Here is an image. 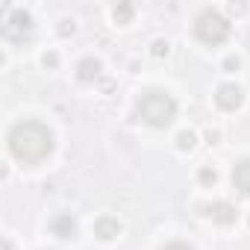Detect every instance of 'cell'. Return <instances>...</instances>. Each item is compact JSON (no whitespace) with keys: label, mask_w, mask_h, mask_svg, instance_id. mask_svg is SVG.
I'll list each match as a JSON object with an SVG mask.
<instances>
[{"label":"cell","mask_w":250,"mask_h":250,"mask_svg":"<svg viewBox=\"0 0 250 250\" xmlns=\"http://www.w3.org/2000/svg\"><path fill=\"white\" fill-rule=\"evenodd\" d=\"M227 12H229V15H241V12H247V6H244V3H229Z\"/></svg>","instance_id":"d6986e66"},{"label":"cell","mask_w":250,"mask_h":250,"mask_svg":"<svg viewBox=\"0 0 250 250\" xmlns=\"http://www.w3.org/2000/svg\"><path fill=\"white\" fill-rule=\"evenodd\" d=\"M6 145H9V153L24 168H36V165H42V162L50 159V153L56 147V139H53L47 124L27 118V121H18V124L9 127Z\"/></svg>","instance_id":"6da1fadb"},{"label":"cell","mask_w":250,"mask_h":250,"mask_svg":"<svg viewBox=\"0 0 250 250\" xmlns=\"http://www.w3.org/2000/svg\"><path fill=\"white\" fill-rule=\"evenodd\" d=\"M206 215H209L212 224H218V227H232V224L238 221V209H235L229 200H215V203H209V206H206Z\"/></svg>","instance_id":"8992f818"},{"label":"cell","mask_w":250,"mask_h":250,"mask_svg":"<svg viewBox=\"0 0 250 250\" xmlns=\"http://www.w3.org/2000/svg\"><path fill=\"white\" fill-rule=\"evenodd\" d=\"M162 250H194L191 244H186V241H171V244H165Z\"/></svg>","instance_id":"ac0fdd59"},{"label":"cell","mask_w":250,"mask_h":250,"mask_svg":"<svg viewBox=\"0 0 250 250\" xmlns=\"http://www.w3.org/2000/svg\"><path fill=\"white\" fill-rule=\"evenodd\" d=\"M33 15L27 12V9H9L6 12V18H3V36L9 39V42H24V39H30V33H33Z\"/></svg>","instance_id":"277c9868"},{"label":"cell","mask_w":250,"mask_h":250,"mask_svg":"<svg viewBox=\"0 0 250 250\" xmlns=\"http://www.w3.org/2000/svg\"><path fill=\"white\" fill-rule=\"evenodd\" d=\"M42 62H44V68H56V65H59V56L50 50V53H44V56H42Z\"/></svg>","instance_id":"e0dca14e"},{"label":"cell","mask_w":250,"mask_h":250,"mask_svg":"<svg viewBox=\"0 0 250 250\" xmlns=\"http://www.w3.org/2000/svg\"><path fill=\"white\" fill-rule=\"evenodd\" d=\"M238 68H241V56H227V59H224V71H227V74H235Z\"/></svg>","instance_id":"2e32d148"},{"label":"cell","mask_w":250,"mask_h":250,"mask_svg":"<svg viewBox=\"0 0 250 250\" xmlns=\"http://www.w3.org/2000/svg\"><path fill=\"white\" fill-rule=\"evenodd\" d=\"M91 229H94V235H97L100 241H115V238L121 235V221L112 218V215H100V218H94Z\"/></svg>","instance_id":"52a82bcc"},{"label":"cell","mask_w":250,"mask_h":250,"mask_svg":"<svg viewBox=\"0 0 250 250\" xmlns=\"http://www.w3.org/2000/svg\"><path fill=\"white\" fill-rule=\"evenodd\" d=\"M232 188L244 197H250V159H238L232 165Z\"/></svg>","instance_id":"30bf717a"},{"label":"cell","mask_w":250,"mask_h":250,"mask_svg":"<svg viewBox=\"0 0 250 250\" xmlns=\"http://www.w3.org/2000/svg\"><path fill=\"white\" fill-rule=\"evenodd\" d=\"M3 250H15V244H12V241L6 238V241H3Z\"/></svg>","instance_id":"44dd1931"},{"label":"cell","mask_w":250,"mask_h":250,"mask_svg":"<svg viewBox=\"0 0 250 250\" xmlns=\"http://www.w3.org/2000/svg\"><path fill=\"white\" fill-rule=\"evenodd\" d=\"M136 118L142 124H147V127H153V130L171 127L174 118H177V100H174V94H168L162 88L142 91L139 100H136Z\"/></svg>","instance_id":"7a4b0ae2"},{"label":"cell","mask_w":250,"mask_h":250,"mask_svg":"<svg viewBox=\"0 0 250 250\" xmlns=\"http://www.w3.org/2000/svg\"><path fill=\"white\" fill-rule=\"evenodd\" d=\"M241 103H244V88L238 83H221L215 88V106L221 112H235L241 109Z\"/></svg>","instance_id":"5b68a950"},{"label":"cell","mask_w":250,"mask_h":250,"mask_svg":"<svg viewBox=\"0 0 250 250\" xmlns=\"http://www.w3.org/2000/svg\"><path fill=\"white\" fill-rule=\"evenodd\" d=\"M194 39L200 42V44H206V47H218V44H224L227 39H229V33H232V24H229V18L224 15V12H218V9H203L197 18H194Z\"/></svg>","instance_id":"3957f363"},{"label":"cell","mask_w":250,"mask_h":250,"mask_svg":"<svg viewBox=\"0 0 250 250\" xmlns=\"http://www.w3.org/2000/svg\"><path fill=\"white\" fill-rule=\"evenodd\" d=\"M206 142H209V145H218V142H221V133H218V130H206Z\"/></svg>","instance_id":"ffe728a7"},{"label":"cell","mask_w":250,"mask_h":250,"mask_svg":"<svg viewBox=\"0 0 250 250\" xmlns=\"http://www.w3.org/2000/svg\"><path fill=\"white\" fill-rule=\"evenodd\" d=\"M197 180H200V186H206V188H212V186L218 183V171H215L212 165H203V168L197 171Z\"/></svg>","instance_id":"4fadbf2b"},{"label":"cell","mask_w":250,"mask_h":250,"mask_svg":"<svg viewBox=\"0 0 250 250\" xmlns=\"http://www.w3.org/2000/svg\"><path fill=\"white\" fill-rule=\"evenodd\" d=\"M133 15H136V6H133V3H118V6L112 9V21H115L118 27L130 24V21H133Z\"/></svg>","instance_id":"8fae6325"},{"label":"cell","mask_w":250,"mask_h":250,"mask_svg":"<svg viewBox=\"0 0 250 250\" xmlns=\"http://www.w3.org/2000/svg\"><path fill=\"white\" fill-rule=\"evenodd\" d=\"M103 77V62L97 56H85L77 62V80L80 83H97Z\"/></svg>","instance_id":"ba28073f"},{"label":"cell","mask_w":250,"mask_h":250,"mask_svg":"<svg viewBox=\"0 0 250 250\" xmlns=\"http://www.w3.org/2000/svg\"><path fill=\"white\" fill-rule=\"evenodd\" d=\"M56 33H59L62 39L74 36V33H77V21H74V18H62V21H59V27H56Z\"/></svg>","instance_id":"9a60e30c"},{"label":"cell","mask_w":250,"mask_h":250,"mask_svg":"<svg viewBox=\"0 0 250 250\" xmlns=\"http://www.w3.org/2000/svg\"><path fill=\"white\" fill-rule=\"evenodd\" d=\"M197 147V136L191 133V130H183V133H177V150H194Z\"/></svg>","instance_id":"7c38bea8"},{"label":"cell","mask_w":250,"mask_h":250,"mask_svg":"<svg viewBox=\"0 0 250 250\" xmlns=\"http://www.w3.org/2000/svg\"><path fill=\"white\" fill-rule=\"evenodd\" d=\"M50 232H53L56 238H62V241L74 238V235H77V218H74L71 212H62V215H56V218L50 221Z\"/></svg>","instance_id":"9c48e42d"},{"label":"cell","mask_w":250,"mask_h":250,"mask_svg":"<svg viewBox=\"0 0 250 250\" xmlns=\"http://www.w3.org/2000/svg\"><path fill=\"white\" fill-rule=\"evenodd\" d=\"M168 53H171V44H168V39H153V42H150V56L162 59V56H168Z\"/></svg>","instance_id":"5bb4252c"}]
</instances>
